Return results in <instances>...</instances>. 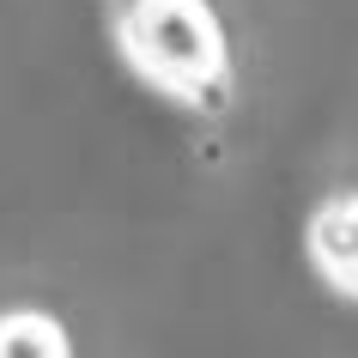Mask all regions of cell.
Segmentation results:
<instances>
[{
  "label": "cell",
  "instance_id": "6da1fadb",
  "mask_svg": "<svg viewBox=\"0 0 358 358\" xmlns=\"http://www.w3.org/2000/svg\"><path fill=\"white\" fill-rule=\"evenodd\" d=\"M110 43L140 85L201 122L237 103V49L213 0H110Z\"/></svg>",
  "mask_w": 358,
  "mask_h": 358
},
{
  "label": "cell",
  "instance_id": "7a4b0ae2",
  "mask_svg": "<svg viewBox=\"0 0 358 358\" xmlns=\"http://www.w3.org/2000/svg\"><path fill=\"white\" fill-rule=\"evenodd\" d=\"M303 255L334 298L358 303V189L322 194L303 219Z\"/></svg>",
  "mask_w": 358,
  "mask_h": 358
},
{
  "label": "cell",
  "instance_id": "3957f363",
  "mask_svg": "<svg viewBox=\"0 0 358 358\" xmlns=\"http://www.w3.org/2000/svg\"><path fill=\"white\" fill-rule=\"evenodd\" d=\"M0 358H73V334L55 310H0Z\"/></svg>",
  "mask_w": 358,
  "mask_h": 358
}]
</instances>
